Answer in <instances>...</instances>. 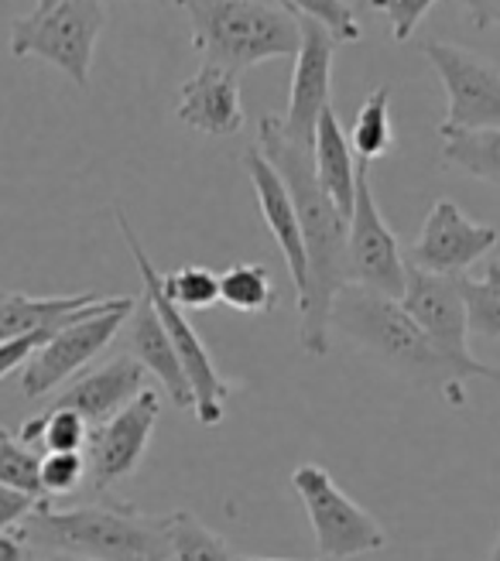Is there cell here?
<instances>
[{
  "label": "cell",
  "instance_id": "obj_1",
  "mask_svg": "<svg viewBox=\"0 0 500 561\" xmlns=\"http://www.w3.org/2000/svg\"><path fill=\"white\" fill-rule=\"evenodd\" d=\"M258 151L271 161L282 175L305 240V257H309V295L298 305V343L309 356L329 353L332 332V301L350 285L346 274V227L350 219L337 209V203L322 192L316 179L312 151H305L282 134L277 117H261Z\"/></svg>",
  "mask_w": 500,
  "mask_h": 561
},
{
  "label": "cell",
  "instance_id": "obj_2",
  "mask_svg": "<svg viewBox=\"0 0 500 561\" xmlns=\"http://www.w3.org/2000/svg\"><path fill=\"white\" fill-rule=\"evenodd\" d=\"M35 558L66 554L87 561H172V517L141 514L134 503L106 500L87 507L55 511L38 500L21 527Z\"/></svg>",
  "mask_w": 500,
  "mask_h": 561
},
{
  "label": "cell",
  "instance_id": "obj_3",
  "mask_svg": "<svg viewBox=\"0 0 500 561\" xmlns=\"http://www.w3.org/2000/svg\"><path fill=\"white\" fill-rule=\"evenodd\" d=\"M203 62L243 72L298 51L302 27L277 0H175Z\"/></svg>",
  "mask_w": 500,
  "mask_h": 561
},
{
  "label": "cell",
  "instance_id": "obj_4",
  "mask_svg": "<svg viewBox=\"0 0 500 561\" xmlns=\"http://www.w3.org/2000/svg\"><path fill=\"white\" fill-rule=\"evenodd\" d=\"M332 329L374 353L377 359L391 363L395 370L414 377L419 383H439L453 401H463V377L425 340V332L414 325L398 298H384L360 285H346L332 301Z\"/></svg>",
  "mask_w": 500,
  "mask_h": 561
},
{
  "label": "cell",
  "instance_id": "obj_5",
  "mask_svg": "<svg viewBox=\"0 0 500 561\" xmlns=\"http://www.w3.org/2000/svg\"><path fill=\"white\" fill-rule=\"evenodd\" d=\"M106 24V0H59L11 24L14 59H42L69 76L79 90H90L96 38Z\"/></svg>",
  "mask_w": 500,
  "mask_h": 561
},
{
  "label": "cell",
  "instance_id": "obj_6",
  "mask_svg": "<svg viewBox=\"0 0 500 561\" xmlns=\"http://www.w3.org/2000/svg\"><path fill=\"white\" fill-rule=\"evenodd\" d=\"M117 227L124 233V243L130 250L137 271H141L145 298L155 305V312H158L164 332H169V340L175 346V356L182 363V370H185V377L192 383V411H196L200 425L216 428L219 421L227 417V401L234 394V380H227L224 374L216 370V363H213V356H209V350L203 343V335L189 325L182 308L172 305L169 295H164V288H161V271L145 254V247H141V240H137V233L130 227V219L124 216V209H117Z\"/></svg>",
  "mask_w": 500,
  "mask_h": 561
},
{
  "label": "cell",
  "instance_id": "obj_7",
  "mask_svg": "<svg viewBox=\"0 0 500 561\" xmlns=\"http://www.w3.org/2000/svg\"><path fill=\"white\" fill-rule=\"evenodd\" d=\"M292 486L302 500L305 517L312 524L322 561H350L360 554L380 551L387 545V535L377 524V517L360 507L353 496H346L322 466L316 462L298 466L292 472Z\"/></svg>",
  "mask_w": 500,
  "mask_h": 561
},
{
  "label": "cell",
  "instance_id": "obj_8",
  "mask_svg": "<svg viewBox=\"0 0 500 561\" xmlns=\"http://www.w3.org/2000/svg\"><path fill=\"white\" fill-rule=\"evenodd\" d=\"M134 305L137 298H106L93 316L55 329L21 370V394L27 401H38L69 377H76L87 363H93L117 340L127 316L134 312Z\"/></svg>",
  "mask_w": 500,
  "mask_h": 561
},
{
  "label": "cell",
  "instance_id": "obj_9",
  "mask_svg": "<svg viewBox=\"0 0 500 561\" xmlns=\"http://www.w3.org/2000/svg\"><path fill=\"white\" fill-rule=\"evenodd\" d=\"M446 90V121L439 134L497 130L500 127V69L484 55L453 42L429 38L419 45Z\"/></svg>",
  "mask_w": 500,
  "mask_h": 561
},
{
  "label": "cell",
  "instance_id": "obj_10",
  "mask_svg": "<svg viewBox=\"0 0 500 561\" xmlns=\"http://www.w3.org/2000/svg\"><path fill=\"white\" fill-rule=\"evenodd\" d=\"M346 274L350 285H360L384 298L405 295V250L387 227V219L377 209L374 188H371V164L360 161L356 168V199L346 227Z\"/></svg>",
  "mask_w": 500,
  "mask_h": 561
},
{
  "label": "cell",
  "instance_id": "obj_11",
  "mask_svg": "<svg viewBox=\"0 0 500 561\" xmlns=\"http://www.w3.org/2000/svg\"><path fill=\"white\" fill-rule=\"evenodd\" d=\"M405 312L414 319L425 332V340L446 356L456 374L466 377H484V380H500L497 367H487L474 353H469V329H466V308L456 288V277L429 274L419 267H408L405 277V295L398 298Z\"/></svg>",
  "mask_w": 500,
  "mask_h": 561
},
{
  "label": "cell",
  "instance_id": "obj_12",
  "mask_svg": "<svg viewBox=\"0 0 500 561\" xmlns=\"http://www.w3.org/2000/svg\"><path fill=\"white\" fill-rule=\"evenodd\" d=\"M497 243L500 233L493 227L469 219L453 199H435L419 240L405 250V264L442 277H459L484 261Z\"/></svg>",
  "mask_w": 500,
  "mask_h": 561
},
{
  "label": "cell",
  "instance_id": "obj_13",
  "mask_svg": "<svg viewBox=\"0 0 500 561\" xmlns=\"http://www.w3.org/2000/svg\"><path fill=\"white\" fill-rule=\"evenodd\" d=\"M302 42L295 51V72H292V93L285 117H277L282 134L292 145L312 151L319 117L332 106V55H337V38L322 24L298 18Z\"/></svg>",
  "mask_w": 500,
  "mask_h": 561
},
{
  "label": "cell",
  "instance_id": "obj_14",
  "mask_svg": "<svg viewBox=\"0 0 500 561\" xmlns=\"http://www.w3.org/2000/svg\"><path fill=\"white\" fill-rule=\"evenodd\" d=\"M158 414H161V394L158 390H141L124 411H117L114 417L90 432L87 469L96 490H110L141 466L151 435L158 428Z\"/></svg>",
  "mask_w": 500,
  "mask_h": 561
},
{
  "label": "cell",
  "instance_id": "obj_15",
  "mask_svg": "<svg viewBox=\"0 0 500 561\" xmlns=\"http://www.w3.org/2000/svg\"><path fill=\"white\" fill-rule=\"evenodd\" d=\"M243 168L250 175V185H254V195H258V206H261L268 230H271L277 250L285 254L292 285H295V301L302 305L305 295H309V257H305V240H302V222H298L295 203H292L282 175L274 172L271 161L258 148L243 151Z\"/></svg>",
  "mask_w": 500,
  "mask_h": 561
},
{
  "label": "cell",
  "instance_id": "obj_16",
  "mask_svg": "<svg viewBox=\"0 0 500 561\" xmlns=\"http://www.w3.org/2000/svg\"><path fill=\"white\" fill-rule=\"evenodd\" d=\"M175 117L209 137H234L243 130V103H240V72L203 62L196 76L182 82Z\"/></svg>",
  "mask_w": 500,
  "mask_h": 561
},
{
  "label": "cell",
  "instance_id": "obj_17",
  "mask_svg": "<svg viewBox=\"0 0 500 561\" xmlns=\"http://www.w3.org/2000/svg\"><path fill=\"white\" fill-rule=\"evenodd\" d=\"M145 380H148V370L141 363H137L130 353H117L114 359H106L100 367L79 374L55 404L82 414L90 421V428H96L103 421L114 417L117 411H124L141 390H148Z\"/></svg>",
  "mask_w": 500,
  "mask_h": 561
},
{
  "label": "cell",
  "instance_id": "obj_18",
  "mask_svg": "<svg viewBox=\"0 0 500 561\" xmlns=\"http://www.w3.org/2000/svg\"><path fill=\"white\" fill-rule=\"evenodd\" d=\"M124 353H130L141 367L164 387V394H169V401L182 411L192 408V383L182 370V363L175 356V346L169 340V332H164L155 305L148 298H141L134 305V312L127 316L124 329Z\"/></svg>",
  "mask_w": 500,
  "mask_h": 561
},
{
  "label": "cell",
  "instance_id": "obj_19",
  "mask_svg": "<svg viewBox=\"0 0 500 561\" xmlns=\"http://www.w3.org/2000/svg\"><path fill=\"white\" fill-rule=\"evenodd\" d=\"M106 298L96 291L82 295H52V298H32L21 291H0V343L18 340V335L35 332H55L63 325H72L79 319L93 316Z\"/></svg>",
  "mask_w": 500,
  "mask_h": 561
},
{
  "label": "cell",
  "instance_id": "obj_20",
  "mask_svg": "<svg viewBox=\"0 0 500 561\" xmlns=\"http://www.w3.org/2000/svg\"><path fill=\"white\" fill-rule=\"evenodd\" d=\"M312 164H316V179H319L322 192L350 219L353 199H356V168H360V161L353 158L346 130H343V124H340L337 110H332V106L319 117L316 140H312Z\"/></svg>",
  "mask_w": 500,
  "mask_h": 561
},
{
  "label": "cell",
  "instance_id": "obj_21",
  "mask_svg": "<svg viewBox=\"0 0 500 561\" xmlns=\"http://www.w3.org/2000/svg\"><path fill=\"white\" fill-rule=\"evenodd\" d=\"M439 137H442V161L500 192V127L439 134Z\"/></svg>",
  "mask_w": 500,
  "mask_h": 561
},
{
  "label": "cell",
  "instance_id": "obj_22",
  "mask_svg": "<svg viewBox=\"0 0 500 561\" xmlns=\"http://www.w3.org/2000/svg\"><path fill=\"white\" fill-rule=\"evenodd\" d=\"M456 288L466 308V329L477 340H500V257H490L484 271L459 274Z\"/></svg>",
  "mask_w": 500,
  "mask_h": 561
},
{
  "label": "cell",
  "instance_id": "obj_23",
  "mask_svg": "<svg viewBox=\"0 0 500 561\" xmlns=\"http://www.w3.org/2000/svg\"><path fill=\"white\" fill-rule=\"evenodd\" d=\"M353 158L374 164L395 148V127H391V87H377L364 103H360L353 127L346 130Z\"/></svg>",
  "mask_w": 500,
  "mask_h": 561
},
{
  "label": "cell",
  "instance_id": "obj_24",
  "mask_svg": "<svg viewBox=\"0 0 500 561\" xmlns=\"http://www.w3.org/2000/svg\"><path fill=\"white\" fill-rule=\"evenodd\" d=\"M219 301L243 316H264L274 308L277 291L264 264H234L219 274Z\"/></svg>",
  "mask_w": 500,
  "mask_h": 561
},
{
  "label": "cell",
  "instance_id": "obj_25",
  "mask_svg": "<svg viewBox=\"0 0 500 561\" xmlns=\"http://www.w3.org/2000/svg\"><path fill=\"white\" fill-rule=\"evenodd\" d=\"M90 421L69 411V408H59V404H52L45 414L32 417V421H24V428H21V442L24 445H45L48 453H82L90 442Z\"/></svg>",
  "mask_w": 500,
  "mask_h": 561
},
{
  "label": "cell",
  "instance_id": "obj_26",
  "mask_svg": "<svg viewBox=\"0 0 500 561\" xmlns=\"http://www.w3.org/2000/svg\"><path fill=\"white\" fill-rule=\"evenodd\" d=\"M0 486L24 493L32 500H45L42 496V456L32 453V445H24L4 425H0Z\"/></svg>",
  "mask_w": 500,
  "mask_h": 561
},
{
  "label": "cell",
  "instance_id": "obj_27",
  "mask_svg": "<svg viewBox=\"0 0 500 561\" xmlns=\"http://www.w3.org/2000/svg\"><path fill=\"white\" fill-rule=\"evenodd\" d=\"M172 517V561H237L230 548L189 511H175Z\"/></svg>",
  "mask_w": 500,
  "mask_h": 561
},
{
  "label": "cell",
  "instance_id": "obj_28",
  "mask_svg": "<svg viewBox=\"0 0 500 561\" xmlns=\"http://www.w3.org/2000/svg\"><path fill=\"white\" fill-rule=\"evenodd\" d=\"M277 4L295 18L322 24L337 38V45H353L364 38V27H360V18L353 14L350 0H277Z\"/></svg>",
  "mask_w": 500,
  "mask_h": 561
},
{
  "label": "cell",
  "instance_id": "obj_29",
  "mask_svg": "<svg viewBox=\"0 0 500 561\" xmlns=\"http://www.w3.org/2000/svg\"><path fill=\"white\" fill-rule=\"evenodd\" d=\"M161 288L182 312L185 308H213L219 301V274H213L209 267L189 264L172 274H161Z\"/></svg>",
  "mask_w": 500,
  "mask_h": 561
},
{
  "label": "cell",
  "instance_id": "obj_30",
  "mask_svg": "<svg viewBox=\"0 0 500 561\" xmlns=\"http://www.w3.org/2000/svg\"><path fill=\"white\" fill-rule=\"evenodd\" d=\"M87 456L82 453H45L42 456V496H72L87 480Z\"/></svg>",
  "mask_w": 500,
  "mask_h": 561
},
{
  "label": "cell",
  "instance_id": "obj_31",
  "mask_svg": "<svg viewBox=\"0 0 500 561\" xmlns=\"http://www.w3.org/2000/svg\"><path fill=\"white\" fill-rule=\"evenodd\" d=\"M439 4V0H371V8L384 14L387 27H391L395 42H408L422 18Z\"/></svg>",
  "mask_w": 500,
  "mask_h": 561
},
{
  "label": "cell",
  "instance_id": "obj_32",
  "mask_svg": "<svg viewBox=\"0 0 500 561\" xmlns=\"http://www.w3.org/2000/svg\"><path fill=\"white\" fill-rule=\"evenodd\" d=\"M52 332H35V335H18V340H4L0 343V380L14 370H24L27 359L38 353V346L48 340Z\"/></svg>",
  "mask_w": 500,
  "mask_h": 561
},
{
  "label": "cell",
  "instance_id": "obj_33",
  "mask_svg": "<svg viewBox=\"0 0 500 561\" xmlns=\"http://www.w3.org/2000/svg\"><path fill=\"white\" fill-rule=\"evenodd\" d=\"M35 507H38V500L0 486V535H11V530H18L27 517H32Z\"/></svg>",
  "mask_w": 500,
  "mask_h": 561
},
{
  "label": "cell",
  "instance_id": "obj_34",
  "mask_svg": "<svg viewBox=\"0 0 500 561\" xmlns=\"http://www.w3.org/2000/svg\"><path fill=\"white\" fill-rule=\"evenodd\" d=\"M477 27H500V0H456Z\"/></svg>",
  "mask_w": 500,
  "mask_h": 561
},
{
  "label": "cell",
  "instance_id": "obj_35",
  "mask_svg": "<svg viewBox=\"0 0 500 561\" xmlns=\"http://www.w3.org/2000/svg\"><path fill=\"white\" fill-rule=\"evenodd\" d=\"M0 561H35L32 548L24 545L21 530H11V535H0Z\"/></svg>",
  "mask_w": 500,
  "mask_h": 561
},
{
  "label": "cell",
  "instance_id": "obj_36",
  "mask_svg": "<svg viewBox=\"0 0 500 561\" xmlns=\"http://www.w3.org/2000/svg\"><path fill=\"white\" fill-rule=\"evenodd\" d=\"M35 561H87V558H66V554H42Z\"/></svg>",
  "mask_w": 500,
  "mask_h": 561
},
{
  "label": "cell",
  "instance_id": "obj_37",
  "mask_svg": "<svg viewBox=\"0 0 500 561\" xmlns=\"http://www.w3.org/2000/svg\"><path fill=\"white\" fill-rule=\"evenodd\" d=\"M237 561H288V558H254V554H237ZM322 561V558H319Z\"/></svg>",
  "mask_w": 500,
  "mask_h": 561
},
{
  "label": "cell",
  "instance_id": "obj_38",
  "mask_svg": "<svg viewBox=\"0 0 500 561\" xmlns=\"http://www.w3.org/2000/svg\"><path fill=\"white\" fill-rule=\"evenodd\" d=\"M52 4H59V0H35V11H45V8H52Z\"/></svg>",
  "mask_w": 500,
  "mask_h": 561
},
{
  "label": "cell",
  "instance_id": "obj_39",
  "mask_svg": "<svg viewBox=\"0 0 500 561\" xmlns=\"http://www.w3.org/2000/svg\"><path fill=\"white\" fill-rule=\"evenodd\" d=\"M487 561H500V535H497V545H493V551H490Z\"/></svg>",
  "mask_w": 500,
  "mask_h": 561
},
{
  "label": "cell",
  "instance_id": "obj_40",
  "mask_svg": "<svg viewBox=\"0 0 500 561\" xmlns=\"http://www.w3.org/2000/svg\"><path fill=\"white\" fill-rule=\"evenodd\" d=\"M497 383H500V380H497Z\"/></svg>",
  "mask_w": 500,
  "mask_h": 561
}]
</instances>
